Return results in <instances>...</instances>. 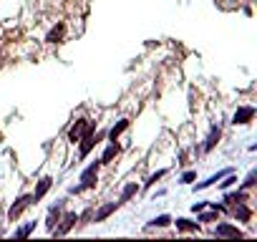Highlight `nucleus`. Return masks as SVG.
<instances>
[{
	"label": "nucleus",
	"instance_id": "obj_23",
	"mask_svg": "<svg viewBox=\"0 0 257 242\" xmlns=\"http://www.w3.org/2000/svg\"><path fill=\"white\" fill-rule=\"evenodd\" d=\"M162 177H164V169H162V172H157V174H152V177L147 179V187H152V184H154L157 179H162Z\"/></svg>",
	"mask_w": 257,
	"mask_h": 242
},
{
	"label": "nucleus",
	"instance_id": "obj_12",
	"mask_svg": "<svg viewBox=\"0 0 257 242\" xmlns=\"http://www.w3.org/2000/svg\"><path fill=\"white\" fill-rule=\"evenodd\" d=\"M116 207H118V202H108V204H103V207L93 214V222H103L111 212H116Z\"/></svg>",
	"mask_w": 257,
	"mask_h": 242
},
{
	"label": "nucleus",
	"instance_id": "obj_5",
	"mask_svg": "<svg viewBox=\"0 0 257 242\" xmlns=\"http://www.w3.org/2000/svg\"><path fill=\"white\" fill-rule=\"evenodd\" d=\"M58 222H61V224H58V227H53V232H56V234H66V232H71V229H73V224L78 222V214H76V212H66Z\"/></svg>",
	"mask_w": 257,
	"mask_h": 242
},
{
	"label": "nucleus",
	"instance_id": "obj_19",
	"mask_svg": "<svg viewBox=\"0 0 257 242\" xmlns=\"http://www.w3.org/2000/svg\"><path fill=\"white\" fill-rule=\"evenodd\" d=\"M33 229H36V222H28V224H23V227L16 229V237H28Z\"/></svg>",
	"mask_w": 257,
	"mask_h": 242
},
{
	"label": "nucleus",
	"instance_id": "obj_17",
	"mask_svg": "<svg viewBox=\"0 0 257 242\" xmlns=\"http://www.w3.org/2000/svg\"><path fill=\"white\" fill-rule=\"evenodd\" d=\"M177 229H184V232H192L194 229L197 232L199 229V222H192V219H184L182 217V219H177Z\"/></svg>",
	"mask_w": 257,
	"mask_h": 242
},
{
	"label": "nucleus",
	"instance_id": "obj_24",
	"mask_svg": "<svg viewBox=\"0 0 257 242\" xmlns=\"http://www.w3.org/2000/svg\"><path fill=\"white\" fill-rule=\"evenodd\" d=\"M234 182H237V179H234V177H232V172H229V174H227V182H222L219 187H222V189H227V187H232Z\"/></svg>",
	"mask_w": 257,
	"mask_h": 242
},
{
	"label": "nucleus",
	"instance_id": "obj_14",
	"mask_svg": "<svg viewBox=\"0 0 257 242\" xmlns=\"http://www.w3.org/2000/svg\"><path fill=\"white\" fill-rule=\"evenodd\" d=\"M137 192H139V184H137V182H132V184H126V187H123V192H121V197H118V204L128 202V199H132V197H134Z\"/></svg>",
	"mask_w": 257,
	"mask_h": 242
},
{
	"label": "nucleus",
	"instance_id": "obj_22",
	"mask_svg": "<svg viewBox=\"0 0 257 242\" xmlns=\"http://www.w3.org/2000/svg\"><path fill=\"white\" fill-rule=\"evenodd\" d=\"M194 179H197V172H187V174H182L179 182H182V184H189V182H194Z\"/></svg>",
	"mask_w": 257,
	"mask_h": 242
},
{
	"label": "nucleus",
	"instance_id": "obj_7",
	"mask_svg": "<svg viewBox=\"0 0 257 242\" xmlns=\"http://www.w3.org/2000/svg\"><path fill=\"white\" fill-rule=\"evenodd\" d=\"M61 212H63V202H58V204H53L51 209H48V219H46V227L53 232V227L58 224V219H61Z\"/></svg>",
	"mask_w": 257,
	"mask_h": 242
},
{
	"label": "nucleus",
	"instance_id": "obj_15",
	"mask_svg": "<svg viewBox=\"0 0 257 242\" xmlns=\"http://www.w3.org/2000/svg\"><path fill=\"white\" fill-rule=\"evenodd\" d=\"M118 152H121V147H118L116 142H111V144L106 147V152H103V157H101V162H98V164H108V162H111V159H113Z\"/></svg>",
	"mask_w": 257,
	"mask_h": 242
},
{
	"label": "nucleus",
	"instance_id": "obj_18",
	"mask_svg": "<svg viewBox=\"0 0 257 242\" xmlns=\"http://www.w3.org/2000/svg\"><path fill=\"white\" fill-rule=\"evenodd\" d=\"M224 202H227V207L237 204V202H247V194L244 192H232V194H224Z\"/></svg>",
	"mask_w": 257,
	"mask_h": 242
},
{
	"label": "nucleus",
	"instance_id": "obj_21",
	"mask_svg": "<svg viewBox=\"0 0 257 242\" xmlns=\"http://www.w3.org/2000/svg\"><path fill=\"white\" fill-rule=\"evenodd\" d=\"M254 179H257V172H254V169H252V172H249V174H247V179H244V182H242V189H247V187H252V184H254Z\"/></svg>",
	"mask_w": 257,
	"mask_h": 242
},
{
	"label": "nucleus",
	"instance_id": "obj_1",
	"mask_svg": "<svg viewBox=\"0 0 257 242\" xmlns=\"http://www.w3.org/2000/svg\"><path fill=\"white\" fill-rule=\"evenodd\" d=\"M88 132H93V121H88V118H81V121H76V124L68 129V142L71 144H78Z\"/></svg>",
	"mask_w": 257,
	"mask_h": 242
},
{
	"label": "nucleus",
	"instance_id": "obj_10",
	"mask_svg": "<svg viewBox=\"0 0 257 242\" xmlns=\"http://www.w3.org/2000/svg\"><path fill=\"white\" fill-rule=\"evenodd\" d=\"M63 36H66V26H63V23H58L56 28H51V31H48L46 41H48V43H61V41H63Z\"/></svg>",
	"mask_w": 257,
	"mask_h": 242
},
{
	"label": "nucleus",
	"instance_id": "obj_8",
	"mask_svg": "<svg viewBox=\"0 0 257 242\" xmlns=\"http://www.w3.org/2000/svg\"><path fill=\"white\" fill-rule=\"evenodd\" d=\"M214 237H232V239H237V237H242V232L237 227H232V224H217L214 227Z\"/></svg>",
	"mask_w": 257,
	"mask_h": 242
},
{
	"label": "nucleus",
	"instance_id": "obj_4",
	"mask_svg": "<svg viewBox=\"0 0 257 242\" xmlns=\"http://www.w3.org/2000/svg\"><path fill=\"white\" fill-rule=\"evenodd\" d=\"M227 212H229L234 219H239V222H249V219H252V209H249V207H244V202L229 204V207H227Z\"/></svg>",
	"mask_w": 257,
	"mask_h": 242
},
{
	"label": "nucleus",
	"instance_id": "obj_20",
	"mask_svg": "<svg viewBox=\"0 0 257 242\" xmlns=\"http://www.w3.org/2000/svg\"><path fill=\"white\" fill-rule=\"evenodd\" d=\"M167 224H172V217L169 214H162V217H154L152 219V227H167Z\"/></svg>",
	"mask_w": 257,
	"mask_h": 242
},
{
	"label": "nucleus",
	"instance_id": "obj_16",
	"mask_svg": "<svg viewBox=\"0 0 257 242\" xmlns=\"http://www.w3.org/2000/svg\"><path fill=\"white\" fill-rule=\"evenodd\" d=\"M126 129H128V118H121L118 124L108 132V139H111V142H116V139H118V134H121V132H126Z\"/></svg>",
	"mask_w": 257,
	"mask_h": 242
},
{
	"label": "nucleus",
	"instance_id": "obj_11",
	"mask_svg": "<svg viewBox=\"0 0 257 242\" xmlns=\"http://www.w3.org/2000/svg\"><path fill=\"white\" fill-rule=\"evenodd\" d=\"M51 184H53V179H51V177H43V179L38 182L36 192H33V202H38V199H41V197H43V194L51 189Z\"/></svg>",
	"mask_w": 257,
	"mask_h": 242
},
{
	"label": "nucleus",
	"instance_id": "obj_9",
	"mask_svg": "<svg viewBox=\"0 0 257 242\" xmlns=\"http://www.w3.org/2000/svg\"><path fill=\"white\" fill-rule=\"evenodd\" d=\"M98 139H101V137H93V132H88V134L78 142V144H81V152H78V154H81V157H86V154L96 147V142H98Z\"/></svg>",
	"mask_w": 257,
	"mask_h": 242
},
{
	"label": "nucleus",
	"instance_id": "obj_2",
	"mask_svg": "<svg viewBox=\"0 0 257 242\" xmlns=\"http://www.w3.org/2000/svg\"><path fill=\"white\" fill-rule=\"evenodd\" d=\"M96 179H98V162H93L88 169H83V172H81V184H78V187H73V192H83V189L96 187Z\"/></svg>",
	"mask_w": 257,
	"mask_h": 242
},
{
	"label": "nucleus",
	"instance_id": "obj_3",
	"mask_svg": "<svg viewBox=\"0 0 257 242\" xmlns=\"http://www.w3.org/2000/svg\"><path fill=\"white\" fill-rule=\"evenodd\" d=\"M31 204H33V194L18 197V199L11 204V209H8V219H11V222H16V219H18V217H21V214H23V212H26Z\"/></svg>",
	"mask_w": 257,
	"mask_h": 242
},
{
	"label": "nucleus",
	"instance_id": "obj_13",
	"mask_svg": "<svg viewBox=\"0 0 257 242\" xmlns=\"http://www.w3.org/2000/svg\"><path fill=\"white\" fill-rule=\"evenodd\" d=\"M219 137H222V129H219V127H212V132H209V137H207V144H204V152H212V149L217 147Z\"/></svg>",
	"mask_w": 257,
	"mask_h": 242
},
{
	"label": "nucleus",
	"instance_id": "obj_6",
	"mask_svg": "<svg viewBox=\"0 0 257 242\" xmlns=\"http://www.w3.org/2000/svg\"><path fill=\"white\" fill-rule=\"evenodd\" d=\"M254 118V106H239L232 116V124H249Z\"/></svg>",
	"mask_w": 257,
	"mask_h": 242
}]
</instances>
